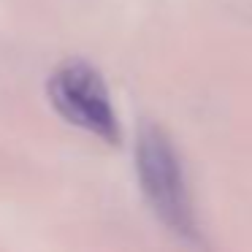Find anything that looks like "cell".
<instances>
[{
    "label": "cell",
    "instance_id": "obj_1",
    "mask_svg": "<svg viewBox=\"0 0 252 252\" xmlns=\"http://www.w3.org/2000/svg\"><path fill=\"white\" fill-rule=\"evenodd\" d=\"M136 171L149 206L176 233H190L192 212L182 163L171 138L158 125H144L136 144Z\"/></svg>",
    "mask_w": 252,
    "mask_h": 252
},
{
    "label": "cell",
    "instance_id": "obj_2",
    "mask_svg": "<svg viewBox=\"0 0 252 252\" xmlns=\"http://www.w3.org/2000/svg\"><path fill=\"white\" fill-rule=\"evenodd\" d=\"M55 111L65 122L103 138L106 144L120 141V120L111 103L103 76L84 60H68L52 73L46 84Z\"/></svg>",
    "mask_w": 252,
    "mask_h": 252
}]
</instances>
